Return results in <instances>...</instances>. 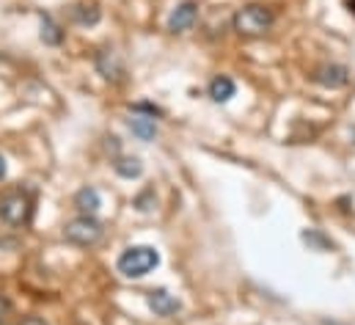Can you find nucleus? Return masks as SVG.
I'll return each mask as SVG.
<instances>
[{
	"instance_id": "obj_1",
	"label": "nucleus",
	"mask_w": 355,
	"mask_h": 325,
	"mask_svg": "<svg viewBox=\"0 0 355 325\" xmlns=\"http://www.w3.org/2000/svg\"><path fill=\"white\" fill-rule=\"evenodd\" d=\"M157 265H160V253H157V248H152V245H132V248H127V251L119 256V262H116L119 273L127 276V278H144V276L152 273Z\"/></svg>"
},
{
	"instance_id": "obj_2",
	"label": "nucleus",
	"mask_w": 355,
	"mask_h": 325,
	"mask_svg": "<svg viewBox=\"0 0 355 325\" xmlns=\"http://www.w3.org/2000/svg\"><path fill=\"white\" fill-rule=\"evenodd\" d=\"M272 22H275L272 11L267 6H259V3H251L234 14V31L240 36H262L270 31Z\"/></svg>"
},
{
	"instance_id": "obj_3",
	"label": "nucleus",
	"mask_w": 355,
	"mask_h": 325,
	"mask_svg": "<svg viewBox=\"0 0 355 325\" xmlns=\"http://www.w3.org/2000/svg\"><path fill=\"white\" fill-rule=\"evenodd\" d=\"M31 212H33V201L28 193L22 190H14V193H6L0 199V221L6 226H25L31 221Z\"/></svg>"
},
{
	"instance_id": "obj_4",
	"label": "nucleus",
	"mask_w": 355,
	"mask_h": 325,
	"mask_svg": "<svg viewBox=\"0 0 355 325\" xmlns=\"http://www.w3.org/2000/svg\"><path fill=\"white\" fill-rule=\"evenodd\" d=\"M64 238L67 243L72 245H94L99 243L102 238V224L94 218V215H80V218H72L67 226H64Z\"/></svg>"
},
{
	"instance_id": "obj_5",
	"label": "nucleus",
	"mask_w": 355,
	"mask_h": 325,
	"mask_svg": "<svg viewBox=\"0 0 355 325\" xmlns=\"http://www.w3.org/2000/svg\"><path fill=\"white\" fill-rule=\"evenodd\" d=\"M196 19H198V3L196 0H184V3H179L177 8L171 11L168 31L171 33H184V31H190L196 25Z\"/></svg>"
},
{
	"instance_id": "obj_6",
	"label": "nucleus",
	"mask_w": 355,
	"mask_h": 325,
	"mask_svg": "<svg viewBox=\"0 0 355 325\" xmlns=\"http://www.w3.org/2000/svg\"><path fill=\"white\" fill-rule=\"evenodd\" d=\"M146 301H149V309H152L157 317H174L179 309H182V303H179L168 290H152Z\"/></svg>"
},
{
	"instance_id": "obj_7",
	"label": "nucleus",
	"mask_w": 355,
	"mask_h": 325,
	"mask_svg": "<svg viewBox=\"0 0 355 325\" xmlns=\"http://www.w3.org/2000/svg\"><path fill=\"white\" fill-rule=\"evenodd\" d=\"M314 81L320 85H325V88H345L350 83V72L342 64H325V67H320L314 72Z\"/></svg>"
},
{
	"instance_id": "obj_8",
	"label": "nucleus",
	"mask_w": 355,
	"mask_h": 325,
	"mask_svg": "<svg viewBox=\"0 0 355 325\" xmlns=\"http://www.w3.org/2000/svg\"><path fill=\"white\" fill-rule=\"evenodd\" d=\"M96 69H99V75L105 81H113V83L121 81V75H124V64H121V58L113 50H102L96 56Z\"/></svg>"
},
{
	"instance_id": "obj_9",
	"label": "nucleus",
	"mask_w": 355,
	"mask_h": 325,
	"mask_svg": "<svg viewBox=\"0 0 355 325\" xmlns=\"http://www.w3.org/2000/svg\"><path fill=\"white\" fill-rule=\"evenodd\" d=\"M75 207H78L83 215H94V212L102 207L99 190H96V188H80V190L75 193Z\"/></svg>"
},
{
	"instance_id": "obj_10",
	"label": "nucleus",
	"mask_w": 355,
	"mask_h": 325,
	"mask_svg": "<svg viewBox=\"0 0 355 325\" xmlns=\"http://www.w3.org/2000/svg\"><path fill=\"white\" fill-rule=\"evenodd\" d=\"M127 127H130L132 135H138L141 141H152V138L157 135V124H155L152 116H132V119L127 122Z\"/></svg>"
},
{
	"instance_id": "obj_11",
	"label": "nucleus",
	"mask_w": 355,
	"mask_h": 325,
	"mask_svg": "<svg viewBox=\"0 0 355 325\" xmlns=\"http://www.w3.org/2000/svg\"><path fill=\"white\" fill-rule=\"evenodd\" d=\"M234 91H237V85H234L232 78H226V75H220V78H215V81L209 83V97L215 102H229L234 97Z\"/></svg>"
},
{
	"instance_id": "obj_12",
	"label": "nucleus",
	"mask_w": 355,
	"mask_h": 325,
	"mask_svg": "<svg viewBox=\"0 0 355 325\" xmlns=\"http://www.w3.org/2000/svg\"><path fill=\"white\" fill-rule=\"evenodd\" d=\"M72 17H75L80 25H96L99 17H102V11H99V6L91 0V3H78V6L72 8Z\"/></svg>"
},
{
	"instance_id": "obj_13",
	"label": "nucleus",
	"mask_w": 355,
	"mask_h": 325,
	"mask_svg": "<svg viewBox=\"0 0 355 325\" xmlns=\"http://www.w3.org/2000/svg\"><path fill=\"white\" fill-rule=\"evenodd\" d=\"M42 42H44V44H50V47H55V44H61V42H64V31L53 22V17H50V14H42Z\"/></svg>"
},
{
	"instance_id": "obj_14",
	"label": "nucleus",
	"mask_w": 355,
	"mask_h": 325,
	"mask_svg": "<svg viewBox=\"0 0 355 325\" xmlns=\"http://www.w3.org/2000/svg\"><path fill=\"white\" fill-rule=\"evenodd\" d=\"M113 168L124 179H138L144 174V162L138 160V158H119V160L113 162Z\"/></svg>"
},
{
	"instance_id": "obj_15",
	"label": "nucleus",
	"mask_w": 355,
	"mask_h": 325,
	"mask_svg": "<svg viewBox=\"0 0 355 325\" xmlns=\"http://www.w3.org/2000/svg\"><path fill=\"white\" fill-rule=\"evenodd\" d=\"M300 238H303V243H309L314 251H328V248H334V243H331L325 235H320L317 229H309V232H303Z\"/></svg>"
},
{
	"instance_id": "obj_16",
	"label": "nucleus",
	"mask_w": 355,
	"mask_h": 325,
	"mask_svg": "<svg viewBox=\"0 0 355 325\" xmlns=\"http://www.w3.org/2000/svg\"><path fill=\"white\" fill-rule=\"evenodd\" d=\"M152 199H155V193H152V190H146V193H141V196L135 199V207H138L141 212H149V210L155 207V204H152Z\"/></svg>"
},
{
	"instance_id": "obj_17",
	"label": "nucleus",
	"mask_w": 355,
	"mask_h": 325,
	"mask_svg": "<svg viewBox=\"0 0 355 325\" xmlns=\"http://www.w3.org/2000/svg\"><path fill=\"white\" fill-rule=\"evenodd\" d=\"M132 110H135V113H138V110H144V113H149L152 119H155V116H160V108H155V105H149V102H135V105H132Z\"/></svg>"
},
{
	"instance_id": "obj_18",
	"label": "nucleus",
	"mask_w": 355,
	"mask_h": 325,
	"mask_svg": "<svg viewBox=\"0 0 355 325\" xmlns=\"http://www.w3.org/2000/svg\"><path fill=\"white\" fill-rule=\"evenodd\" d=\"M8 312H11V303H8V298H6V295H0V320H3Z\"/></svg>"
},
{
	"instance_id": "obj_19",
	"label": "nucleus",
	"mask_w": 355,
	"mask_h": 325,
	"mask_svg": "<svg viewBox=\"0 0 355 325\" xmlns=\"http://www.w3.org/2000/svg\"><path fill=\"white\" fill-rule=\"evenodd\" d=\"M22 325H47V323H44L42 317H28V320H25Z\"/></svg>"
},
{
	"instance_id": "obj_20",
	"label": "nucleus",
	"mask_w": 355,
	"mask_h": 325,
	"mask_svg": "<svg viewBox=\"0 0 355 325\" xmlns=\"http://www.w3.org/2000/svg\"><path fill=\"white\" fill-rule=\"evenodd\" d=\"M6 176V160H3V155H0V179Z\"/></svg>"
},
{
	"instance_id": "obj_21",
	"label": "nucleus",
	"mask_w": 355,
	"mask_h": 325,
	"mask_svg": "<svg viewBox=\"0 0 355 325\" xmlns=\"http://www.w3.org/2000/svg\"><path fill=\"white\" fill-rule=\"evenodd\" d=\"M350 11L355 14V0H350Z\"/></svg>"
}]
</instances>
